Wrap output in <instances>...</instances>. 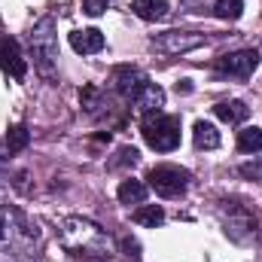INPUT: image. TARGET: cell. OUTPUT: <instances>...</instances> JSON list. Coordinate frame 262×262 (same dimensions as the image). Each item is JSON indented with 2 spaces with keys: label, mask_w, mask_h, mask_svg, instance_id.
Returning a JSON list of instances; mask_svg holds the SVG:
<instances>
[{
  "label": "cell",
  "mask_w": 262,
  "mask_h": 262,
  "mask_svg": "<svg viewBox=\"0 0 262 262\" xmlns=\"http://www.w3.org/2000/svg\"><path fill=\"white\" fill-rule=\"evenodd\" d=\"M61 241L70 250V256H107V247H110L107 232L101 226H95L92 220H82V216L64 220Z\"/></svg>",
  "instance_id": "obj_1"
},
{
  "label": "cell",
  "mask_w": 262,
  "mask_h": 262,
  "mask_svg": "<svg viewBox=\"0 0 262 262\" xmlns=\"http://www.w3.org/2000/svg\"><path fill=\"white\" fill-rule=\"evenodd\" d=\"M28 46H31V55H34V67L43 76H55V67H58V37H55V18L52 15H43L31 28Z\"/></svg>",
  "instance_id": "obj_2"
},
{
  "label": "cell",
  "mask_w": 262,
  "mask_h": 262,
  "mask_svg": "<svg viewBox=\"0 0 262 262\" xmlns=\"http://www.w3.org/2000/svg\"><path fill=\"white\" fill-rule=\"evenodd\" d=\"M220 216H223V232H226L235 244H250V241L256 238V213H253L247 204L223 201Z\"/></svg>",
  "instance_id": "obj_3"
},
{
  "label": "cell",
  "mask_w": 262,
  "mask_h": 262,
  "mask_svg": "<svg viewBox=\"0 0 262 262\" xmlns=\"http://www.w3.org/2000/svg\"><path fill=\"white\" fill-rule=\"evenodd\" d=\"M143 140L156 152H171L180 146V116L168 113H152L143 119Z\"/></svg>",
  "instance_id": "obj_4"
},
{
  "label": "cell",
  "mask_w": 262,
  "mask_h": 262,
  "mask_svg": "<svg viewBox=\"0 0 262 262\" xmlns=\"http://www.w3.org/2000/svg\"><path fill=\"white\" fill-rule=\"evenodd\" d=\"M146 180L162 198H183L192 183V174L180 165H156V168H149Z\"/></svg>",
  "instance_id": "obj_5"
},
{
  "label": "cell",
  "mask_w": 262,
  "mask_h": 262,
  "mask_svg": "<svg viewBox=\"0 0 262 262\" xmlns=\"http://www.w3.org/2000/svg\"><path fill=\"white\" fill-rule=\"evenodd\" d=\"M204 43H207V37L195 34V31H165V34L152 37V49L165 52V55H186V52L201 49Z\"/></svg>",
  "instance_id": "obj_6"
},
{
  "label": "cell",
  "mask_w": 262,
  "mask_h": 262,
  "mask_svg": "<svg viewBox=\"0 0 262 262\" xmlns=\"http://www.w3.org/2000/svg\"><path fill=\"white\" fill-rule=\"evenodd\" d=\"M216 70L226 73V76H238V79H247L253 76V70L259 67V52L256 49H238V52H229L223 58H216Z\"/></svg>",
  "instance_id": "obj_7"
},
{
  "label": "cell",
  "mask_w": 262,
  "mask_h": 262,
  "mask_svg": "<svg viewBox=\"0 0 262 262\" xmlns=\"http://www.w3.org/2000/svg\"><path fill=\"white\" fill-rule=\"evenodd\" d=\"M146 82H149V76L140 70V67H116L113 70V89H116V95H122L125 101H134L143 89H146Z\"/></svg>",
  "instance_id": "obj_8"
},
{
  "label": "cell",
  "mask_w": 262,
  "mask_h": 262,
  "mask_svg": "<svg viewBox=\"0 0 262 262\" xmlns=\"http://www.w3.org/2000/svg\"><path fill=\"white\" fill-rule=\"evenodd\" d=\"M0 70L9 73L12 79H25V73H28V61L21 55V46L12 37H0Z\"/></svg>",
  "instance_id": "obj_9"
},
{
  "label": "cell",
  "mask_w": 262,
  "mask_h": 262,
  "mask_svg": "<svg viewBox=\"0 0 262 262\" xmlns=\"http://www.w3.org/2000/svg\"><path fill=\"white\" fill-rule=\"evenodd\" d=\"M104 34L98 31V28H85V31H73L70 34V46H73V52H79V55H95V52H101L104 49Z\"/></svg>",
  "instance_id": "obj_10"
},
{
  "label": "cell",
  "mask_w": 262,
  "mask_h": 262,
  "mask_svg": "<svg viewBox=\"0 0 262 262\" xmlns=\"http://www.w3.org/2000/svg\"><path fill=\"white\" fill-rule=\"evenodd\" d=\"M134 104H137V110H140L143 116L162 113V107H165V92H162L156 82H146V89L134 98Z\"/></svg>",
  "instance_id": "obj_11"
},
{
  "label": "cell",
  "mask_w": 262,
  "mask_h": 262,
  "mask_svg": "<svg viewBox=\"0 0 262 262\" xmlns=\"http://www.w3.org/2000/svg\"><path fill=\"white\" fill-rule=\"evenodd\" d=\"M131 12L143 21H159L168 18V0H131Z\"/></svg>",
  "instance_id": "obj_12"
},
{
  "label": "cell",
  "mask_w": 262,
  "mask_h": 262,
  "mask_svg": "<svg viewBox=\"0 0 262 262\" xmlns=\"http://www.w3.org/2000/svg\"><path fill=\"white\" fill-rule=\"evenodd\" d=\"M213 113H216V119H223V122H229V125H238V122H244V119L250 116V107H247L244 101H220V104L213 107Z\"/></svg>",
  "instance_id": "obj_13"
},
{
  "label": "cell",
  "mask_w": 262,
  "mask_h": 262,
  "mask_svg": "<svg viewBox=\"0 0 262 262\" xmlns=\"http://www.w3.org/2000/svg\"><path fill=\"white\" fill-rule=\"evenodd\" d=\"M192 140H195L198 149H216L220 146V131H216V125H210V122H204V119H198L195 128H192Z\"/></svg>",
  "instance_id": "obj_14"
},
{
  "label": "cell",
  "mask_w": 262,
  "mask_h": 262,
  "mask_svg": "<svg viewBox=\"0 0 262 262\" xmlns=\"http://www.w3.org/2000/svg\"><path fill=\"white\" fill-rule=\"evenodd\" d=\"M116 195H119L122 204H143L146 201V183H140V180H122Z\"/></svg>",
  "instance_id": "obj_15"
},
{
  "label": "cell",
  "mask_w": 262,
  "mask_h": 262,
  "mask_svg": "<svg viewBox=\"0 0 262 262\" xmlns=\"http://www.w3.org/2000/svg\"><path fill=\"white\" fill-rule=\"evenodd\" d=\"M137 226H149V229H156V226H162L165 223V210L159 207V204H143V207H137L134 210V216H131Z\"/></svg>",
  "instance_id": "obj_16"
},
{
  "label": "cell",
  "mask_w": 262,
  "mask_h": 262,
  "mask_svg": "<svg viewBox=\"0 0 262 262\" xmlns=\"http://www.w3.org/2000/svg\"><path fill=\"white\" fill-rule=\"evenodd\" d=\"M238 149L241 152H259L262 149V128L247 125V128L238 131Z\"/></svg>",
  "instance_id": "obj_17"
},
{
  "label": "cell",
  "mask_w": 262,
  "mask_h": 262,
  "mask_svg": "<svg viewBox=\"0 0 262 262\" xmlns=\"http://www.w3.org/2000/svg\"><path fill=\"white\" fill-rule=\"evenodd\" d=\"M244 12V0H216L213 3V15L223 21H238Z\"/></svg>",
  "instance_id": "obj_18"
},
{
  "label": "cell",
  "mask_w": 262,
  "mask_h": 262,
  "mask_svg": "<svg viewBox=\"0 0 262 262\" xmlns=\"http://www.w3.org/2000/svg\"><path fill=\"white\" fill-rule=\"evenodd\" d=\"M28 143H31L28 125H12V128L6 131V149H9V152H21Z\"/></svg>",
  "instance_id": "obj_19"
},
{
  "label": "cell",
  "mask_w": 262,
  "mask_h": 262,
  "mask_svg": "<svg viewBox=\"0 0 262 262\" xmlns=\"http://www.w3.org/2000/svg\"><path fill=\"white\" fill-rule=\"evenodd\" d=\"M137 162H140V152H137L134 146H122V149L116 152V159H110V168H128V165L134 168Z\"/></svg>",
  "instance_id": "obj_20"
},
{
  "label": "cell",
  "mask_w": 262,
  "mask_h": 262,
  "mask_svg": "<svg viewBox=\"0 0 262 262\" xmlns=\"http://www.w3.org/2000/svg\"><path fill=\"white\" fill-rule=\"evenodd\" d=\"M119 247H122V253H125L131 262H140V241H137V238L122 235V238H119Z\"/></svg>",
  "instance_id": "obj_21"
},
{
  "label": "cell",
  "mask_w": 262,
  "mask_h": 262,
  "mask_svg": "<svg viewBox=\"0 0 262 262\" xmlns=\"http://www.w3.org/2000/svg\"><path fill=\"white\" fill-rule=\"evenodd\" d=\"M238 171H241V177H247V180H262V165L259 162H247V165H241Z\"/></svg>",
  "instance_id": "obj_22"
},
{
  "label": "cell",
  "mask_w": 262,
  "mask_h": 262,
  "mask_svg": "<svg viewBox=\"0 0 262 262\" xmlns=\"http://www.w3.org/2000/svg\"><path fill=\"white\" fill-rule=\"evenodd\" d=\"M82 9H85L89 15H101V12L107 9V0H82Z\"/></svg>",
  "instance_id": "obj_23"
},
{
  "label": "cell",
  "mask_w": 262,
  "mask_h": 262,
  "mask_svg": "<svg viewBox=\"0 0 262 262\" xmlns=\"http://www.w3.org/2000/svg\"><path fill=\"white\" fill-rule=\"evenodd\" d=\"M177 92L189 95V92H192V82H189V79H180V82H177Z\"/></svg>",
  "instance_id": "obj_24"
},
{
  "label": "cell",
  "mask_w": 262,
  "mask_h": 262,
  "mask_svg": "<svg viewBox=\"0 0 262 262\" xmlns=\"http://www.w3.org/2000/svg\"><path fill=\"white\" fill-rule=\"evenodd\" d=\"M3 235H6V226H3V220H0V241H3Z\"/></svg>",
  "instance_id": "obj_25"
}]
</instances>
